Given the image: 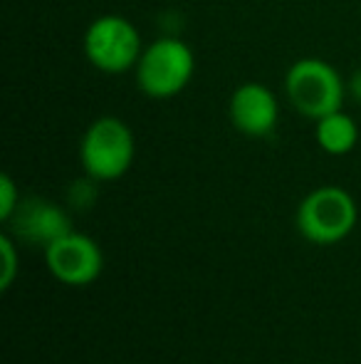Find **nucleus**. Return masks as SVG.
<instances>
[{"mask_svg": "<svg viewBox=\"0 0 361 364\" xmlns=\"http://www.w3.org/2000/svg\"><path fill=\"white\" fill-rule=\"evenodd\" d=\"M284 97L294 112L317 122L332 112L344 109L347 80L327 60L299 58L284 75Z\"/></svg>", "mask_w": 361, "mask_h": 364, "instance_id": "f257e3e1", "label": "nucleus"}, {"mask_svg": "<svg viewBox=\"0 0 361 364\" xmlns=\"http://www.w3.org/2000/svg\"><path fill=\"white\" fill-rule=\"evenodd\" d=\"M136 156L134 132L119 117H99L84 129L79 141V161L94 181H116L131 168Z\"/></svg>", "mask_w": 361, "mask_h": 364, "instance_id": "f03ea898", "label": "nucleus"}, {"mask_svg": "<svg viewBox=\"0 0 361 364\" xmlns=\"http://www.w3.org/2000/svg\"><path fill=\"white\" fill-rule=\"evenodd\" d=\"M196 73V55L179 38H159L144 45L134 68L136 87L151 100H171L188 87Z\"/></svg>", "mask_w": 361, "mask_h": 364, "instance_id": "7ed1b4c3", "label": "nucleus"}, {"mask_svg": "<svg viewBox=\"0 0 361 364\" xmlns=\"http://www.w3.org/2000/svg\"><path fill=\"white\" fill-rule=\"evenodd\" d=\"M357 201L339 186H319L302 198L294 213L299 235L314 245H334L357 225Z\"/></svg>", "mask_w": 361, "mask_h": 364, "instance_id": "20e7f679", "label": "nucleus"}, {"mask_svg": "<svg viewBox=\"0 0 361 364\" xmlns=\"http://www.w3.org/2000/svg\"><path fill=\"white\" fill-rule=\"evenodd\" d=\"M84 58L94 70L104 75H121L136 68L144 43L141 33L124 15H99L84 30Z\"/></svg>", "mask_w": 361, "mask_h": 364, "instance_id": "39448f33", "label": "nucleus"}, {"mask_svg": "<svg viewBox=\"0 0 361 364\" xmlns=\"http://www.w3.org/2000/svg\"><path fill=\"white\" fill-rule=\"evenodd\" d=\"M45 260H48L50 273L65 285H89L99 278L104 268L101 248L89 235L77 233V230L48 245Z\"/></svg>", "mask_w": 361, "mask_h": 364, "instance_id": "423d86ee", "label": "nucleus"}, {"mask_svg": "<svg viewBox=\"0 0 361 364\" xmlns=\"http://www.w3.org/2000/svg\"><path fill=\"white\" fill-rule=\"evenodd\" d=\"M8 225L10 233L18 240H23L28 245H43V248L52 245L62 235L72 233V220H70L67 211L40 196L20 198Z\"/></svg>", "mask_w": 361, "mask_h": 364, "instance_id": "0eeeda50", "label": "nucleus"}, {"mask_svg": "<svg viewBox=\"0 0 361 364\" xmlns=\"http://www.w3.org/2000/svg\"><path fill=\"white\" fill-rule=\"evenodd\" d=\"M228 117L240 134L252 136V139L270 136L279 119L277 97L270 87L260 82H243L240 87L233 90L231 102H228Z\"/></svg>", "mask_w": 361, "mask_h": 364, "instance_id": "6e6552de", "label": "nucleus"}, {"mask_svg": "<svg viewBox=\"0 0 361 364\" xmlns=\"http://www.w3.org/2000/svg\"><path fill=\"white\" fill-rule=\"evenodd\" d=\"M314 139L322 151L332 156H344L349 154L359 141V127L344 109H337L332 114L322 117L314 122Z\"/></svg>", "mask_w": 361, "mask_h": 364, "instance_id": "1a4fd4ad", "label": "nucleus"}, {"mask_svg": "<svg viewBox=\"0 0 361 364\" xmlns=\"http://www.w3.org/2000/svg\"><path fill=\"white\" fill-rule=\"evenodd\" d=\"M96 183L91 176L84 173V178H77V181L70 186L67 191V203L74 208V211H89L96 201Z\"/></svg>", "mask_w": 361, "mask_h": 364, "instance_id": "9d476101", "label": "nucleus"}, {"mask_svg": "<svg viewBox=\"0 0 361 364\" xmlns=\"http://www.w3.org/2000/svg\"><path fill=\"white\" fill-rule=\"evenodd\" d=\"M0 255H3V273H0V290H8L13 285V280L18 278V268H20V258H18V248H15L13 238L8 233L0 235Z\"/></svg>", "mask_w": 361, "mask_h": 364, "instance_id": "9b49d317", "label": "nucleus"}, {"mask_svg": "<svg viewBox=\"0 0 361 364\" xmlns=\"http://www.w3.org/2000/svg\"><path fill=\"white\" fill-rule=\"evenodd\" d=\"M20 198L23 196H20L15 181L8 176V173H3V176H0V220H3V223H8L10 216L15 213Z\"/></svg>", "mask_w": 361, "mask_h": 364, "instance_id": "f8f14e48", "label": "nucleus"}, {"mask_svg": "<svg viewBox=\"0 0 361 364\" xmlns=\"http://www.w3.org/2000/svg\"><path fill=\"white\" fill-rule=\"evenodd\" d=\"M347 95H352L361 105V70H357V73L347 80Z\"/></svg>", "mask_w": 361, "mask_h": 364, "instance_id": "ddd939ff", "label": "nucleus"}]
</instances>
